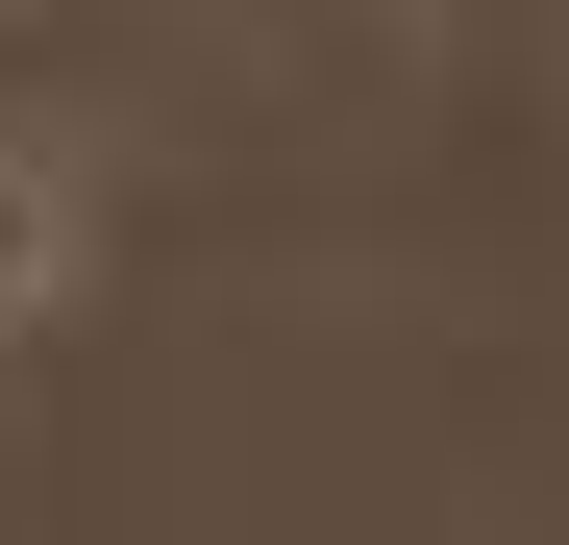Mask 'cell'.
Instances as JSON below:
<instances>
[{"label":"cell","mask_w":569,"mask_h":545,"mask_svg":"<svg viewBox=\"0 0 569 545\" xmlns=\"http://www.w3.org/2000/svg\"><path fill=\"white\" fill-rule=\"evenodd\" d=\"M100 224H124V199H100V149H74L50 100H0V397L100 323Z\"/></svg>","instance_id":"6da1fadb"}]
</instances>
